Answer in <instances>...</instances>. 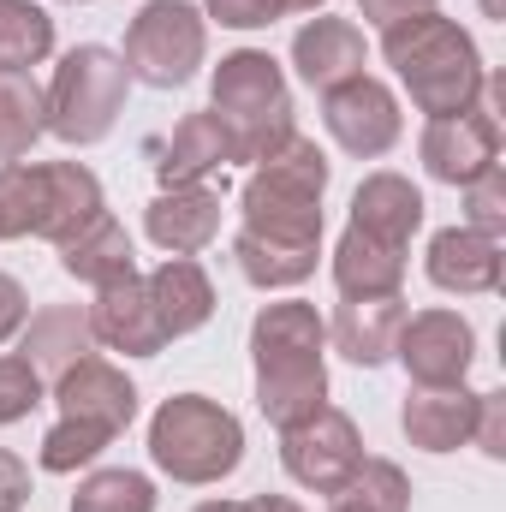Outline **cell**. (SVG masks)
Segmentation results:
<instances>
[{"instance_id":"cell-42","label":"cell","mask_w":506,"mask_h":512,"mask_svg":"<svg viewBox=\"0 0 506 512\" xmlns=\"http://www.w3.org/2000/svg\"><path fill=\"white\" fill-rule=\"evenodd\" d=\"M483 12H489V18H506V12H501V0H483Z\"/></svg>"},{"instance_id":"cell-30","label":"cell","mask_w":506,"mask_h":512,"mask_svg":"<svg viewBox=\"0 0 506 512\" xmlns=\"http://www.w3.org/2000/svg\"><path fill=\"white\" fill-rule=\"evenodd\" d=\"M155 483L143 471H90L78 483V495L66 501V512H155Z\"/></svg>"},{"instance_id":"cell-19","label":"cell","mask_w":506,"mask_h":512,"mask_svg":"<svg viewBox=\"0 0 506 512\" xmlns=\"http://www.w3.org/2000/svg\"><path fill=\"white\" fill-rule=\"evenodd\" d=\"M143 286H149V304H155V322H161L167 346L185 340V334H197V328H209V316H215V280H209V268L197 256L155 262L143 274Z\"/></svg>"},{"instance_id":"cell-17","label":"cell","mask_w":506,"mask_h":512,"mask_svg":"<svg viewBox=\"0 0 506 512\" xmlns=\"http://www.w3.org/2000/svg\"><path fill=\"white\" fill-rule=\"evenodd\" d=\"M423 274H429V286H441V292H453V298L501 292V274H506L501 239H483V233H471V227H441V233L429 239Z\"/></svg>"},{"instance_id":"cell-28","label":"cell","mask_w":506,"mask_h":512,"mask_svg":"<svg viewBox=\"0 0 506 512\" xmlns=\"http://www.w3.org/2000/svg\"><path fill=\"white\" fill-rule=\"evenodd\" d=\"M54 54V18L36 0H0V72H30Z\"/></svg>"},{"instance_id":"cell-29","label":"cell","mask_w":506,"mask_h":512,"mask_svg":"<svg viewBox=\"0 0 506 512\" xmlns=\"http://www.w3.org/2000/svg\"><path fill=\"white\" fill-rule=\"evenodd\" d=\"M328 512H411V477L393 459H364L358 477L328 495Z\"/></svg>"},{"instance_id":"cell-40","label":"cell","mask_w":506,"mask_h":512,"mask_svg":"<svg viewBox=\"0 0 506 512\" xmlns=\"http://www.w3.org/2000/svg\"><path fill=\"white\" fill-rule=\"evenodd\" d=\"M191 512H251L245 501H203V507H191Z\"/></svg>"},{"instance_id":"cell-10","label":"cell","mask_w":506,"mask_h":512,"mask_svg":"<svg viewBox=\"0 0 506 512\" xmlns=\"http://www.w3.org/2000/svg\"><path fill=\"white\" fill-rule=\"evenodd\" d=\"M322 126L352 161H381L405 137V114H399V96L364 72V78L322 90Z\"/></svg>"},{"instance_id":"cell-44","label":"cell","mask_w":506,"mask_h":512,"mask_svg":"<svg viewBox=\"0 0 506 512\" xmlns=\"http://www.w3.org/2000/svg\"><path fill=\"white\" fill-rule=\"evenodd\" d=\"M0 239H6V233H0Z\"/></svg>"},{"instance_id":"cell-26","label":"cell","mask_w":506,"mask_h":512,"mask_svg":"<svg viewBox=\"0 0 506 512\" xmlns=\"http://www.w3.org/2000/svg\"><path fill=\"white\" fill-rule=\"evenodd\" d=\"M60 268H66L72 280H84V286H114V280L137 274V245H131L126 227L102 209L90 227H78V233L60 245Z\"/></svg>"},{"instance_id":"cell-38","label":"cell","mask_w":506,"mask_h":512,"mask_svg":"<svg viewBox=\"0 0 506 512\" xmlns=\"http://www.w3.org/2000/svg\"><path fill=\"white\" fill-rule=\"evenodd\" d=\"M30 501V465L0 447V512H24Z\"/></svg>"},{"instance_id":"cell-34","label":"cell","mask_w":506,"mask_h":512,"mask_svg":"<svg viewBox=\"0 0 506 512\" xmlns=\"http://www.w3.org/2000/svg\"><path fill=\"white\" fill-rule=\"evenodd\" d=\"M471 447H483V459H506V393L489 387L477 393V423H471Z\"/></svg>"},{"instance_id":"cell-35","label":"cell","mask_w":506,"mask_h":512,"mask_svg":"<svg viewBox=\"0 0 506 512\" xmlns=\"http://www.w3.org/2000/svg\"><path fill=\"white\" fill-rule=\"evenodd\" d=\"M286 12V0H203V18H215L221 30H268Z\"/></svg>"},{"instance_id":"cell-24","label":"cell","mask_w":506,"mask_h":512,"mask_svg":"<svg viewBox=\"0 0 506 512\" xmlns=\"http://www.w3.org/2000/svg\"><path fill=\"white\" fill-rule=\"evenodd\" d=\"M24 364L42 376V382H54V376H66L78 358H90L96 352V334H90V316L78 310V304H42V310H30V322H24Z\"/></svg>"},{"instance_id":"cell-12","label":"cell","mask_w":506,"mask_h":512,"mask_svg":"<svg viewBox=\"0 0 506 512\" xmlns=\"http://www.w3.org/2000/svg\"><path fill=\"white\" fill-rule=\"evenodd\" d=\"M417 161L435 185H471L489 167H501V114L495 108H471V114H447V120H423L417 131Z\"/></svg>"},{"instance_id":"cell-9","label":"cell","mask_w":506,"mask_h":512,"mask_svg":"<svg viewBox=\"0 0 506 512\" xmlns=\"http://www.w3.org/2000/svg\"><path fill=\"white\" fill-rule=\"evenodd\" d=\"M364 459H370V453H364V435H358V423H352L340 405H322L316 417L280 429V465H286V477H292L298 489H310V495H340V489L358 477Z\"/></svg>"},{"instance_id":"cell-8","label":"cell","mask_w":506,"mask_h":512,"mask_svg":"<svg viewBox=\"0 0 506 512\" xmlns=\"http://www.w3.org/2000/svg\"><path fill=\"white\" fill-rule=\"evenodd\" d=\"M126 72L131 84L179 90L209 60V18L197 0H143V12L126 24Z\"/></svg>"},{"instance_id":"cell-16","label":"cell","mask_w":506,"mask_h":512,"mask_svg":"<svg viewBox=\"0 0 506 512\" xmlns=\"http://www.w3.org/2000/svg\"><path fill=\"white\" fill-rule=\"evenodd\" d=\"M143 233L149 245L167 256H197L221 239V191L215 185H173L155 191V203L143 209Z\"/></svg>"},{"instance_id":"cell-7","label":"cell","mask_w":506,"mask_h":512,"mask_svg":"<svg viewBox=\"0 0 506 512\" xmlns=\"http://www.w3.org/2000/svg\"><path fill=\"white\" fill-rule=\"evenodd\" d=\"M126 90H131V72L114 48H102V42L66 48L54 78H48V90H42L48 131L60 143H72V149L102 143L108 131L120 126V114H126Z\"/></svg>"},{"instance_id":"cell-23","label":"cell","mask_w":506,"mask_h":512,"mask_svg":"<svg viewBox=\"0 0 506 512\" xmlns=\"http://www.w3.org/2000/svg\"><path fill=\"white\" fill-rule=\"evenodd\" d=\"M233 262L256 292H292L316 274L322 262V239H292V233H262V227H239L233 233Z\"/></svg>"},{"instance_id":"cell-32","label":"cell","mask_w":506,"mask_h":512,"mask_svg":"<svg viewBox=\"0 0 506 512\" xmlns=\"http://www.w3.org/2000/svg\"><path fill=\"white\" fill-rule=\"evenodd\" d=\"M459 191H465V221L459 227H471L483 239H506V173L501 167H489L483 179H471Z\"/></svg>"},{"instance_id":"cell-11","label":"cell","mask_w":506,"mask_h":512,"mask_svg":"<svg viewBox=\"0 0 506 512\" xmlns=\"http://www.w3.org/2000/svg\"><path fill=\"white\" fill-rule=\"evenodd\" d=\"M393 358L405 364L411 387H459L477 358V328L459 310H405Z\"/></svg>"},{"instance_id":"cell-27","label":"cell","mask_w":506,"mask_h":512,"mask_svg":"<svg viewBox=\"0 0 506 512\" xmlns=\"http://www.w3.org/2000/svg\"><path fill=\"white\" fill-rule=\"evenodd\" d=\"M48 137V102L30 72H0V161H24Z\"/></svg>"},{"instance_id":"cell-3","label":"cell","mask_w":506,"mask_h":512,"mask_svg":"<svg viewBox=\"0 0 506 512\" xmlns=\"http://www.w3.org/2000/svg\"><path fill=\"white\" fill-rule=\"evenodd\" d=\"M108 209L102 179L84 161H0V233L66 245Z\"/></svg>"},{"instance_id":"cell-2","label":"cell","mask_w":506,"mask_h":512,"mask_svg":"<svg viewBox=\"0 0 506 512\" xmlns=\"http://www.w3.org/2000/svg\"><path fill=\"white\" fill-rule=\"evenodd\" d=\"M381 60L393 66V78L405 84V96H411V108L423 120L471 114L489 96L483 48L447 12H423V18H405V24L381 30Z\"/></svg>"},{"instance_id":"cell-22","label":"cell","mask_w":506,"mask_h":512,"mask_svg":"<svg viewBox=\"0 0 506 512\" xmlns=\"http://www.w3.org/2000/svg\"><path fill=\"white\" fill-rule=\"evenodd\" d=\"M405 328V298H340L334 322H328V346L358 364V370H381L393 358V340Z\"/></svg>"},{"instance_id":"cell-31","label":"cell","mask_w":506,"mask_h":512,"mask_svg":"<svg viewBox=\"0 0 506 512\" xmlns=\"http://www.w3.org/2000/svg\"><path fill=\"white\" fill-rule=\"evenodd\" d=\"M108 441H114V435H102V429H90V423H72V417H60V423L42 435V447H36V465H42L48 477H78V471H90V465L108 453Z\"/></svg>"},{"instance_id":"cell-14","label":"cell","mask_w":506,"mask_h":512,"mask_svg":"<svg viewBox=\"0 0 506 512\" xmlns=\"http://www.w3.org/2000/svg\"><path fill=\"white\" fill-rule=\"evenodd\" d=\"M84 316H90L96 346H108V352H126V358H161L167 352V334L155 322L143 274H126L114 286H96V304H84Z\"/></svg>"},{"instance_id":"cell-39","label":"cell","mask_w":506,"mask_h":512,"mask_svg":"<svg viewBox=\"0 0 506 512\" xmlns=\"http://www.w3.org/2000/svg\"><path fill=\"white\" fill-rule=\"evenodd\" d=\"M245 507H251V512H304L298 501H292V495H251Z\"/></svg>"},{"instance_id":"cell-13","label":"cell","mask_w":506,"mask_h":512,"mask_svg":"<svg viewBox=\"0 0 506 512\" xmlns=\"http://www.w3.org/2000/svg\"><path fill=\"white\" fill-rule=\"evenodd\" d=\"M48 399L60 405V417H72V423H90V429H102V435H126L131 417H137V382H131L120 364H108V358H78L66 376H54L48 382Z\"/></svg>"},{"instance_id":"cell-25","label":"cell","mask_w":506,"mask_h":512,"mask_svg":"<svg viewBox=\"0 0 506 512\" xmlns=\"http://www.w3.org/2000/svg\"><path fill=\"white\" fill-rule=\"evenodd\" d=\"M328 274H334L340 298H393L405 286V251L381 245V239L358 233V227H346L334 256H328Z\"/></svg>"},{"instance_id":"cell-21","label":"cell","mask_w":506,"mask_h":512,"mask_svg":"<svg viewBox=\"0 0 506 512\" xmlns=\"http://www.w3.org/2000/svg\"><path fill=\"white\" fill-rule=\"evenodd\" d=\"M471 423H477V393L459 387H411L399 405V429L417 453H459L471 447Z\"/></svg>"},{"instance_id":"cell-37","label":"cell","mask_w":506,"mask_h":512,"mask_svg":"<svg viewBox=\"0 0 506 512\" xmlns=\"http://www.w3.org/2000/svg\"><path fill=\"white\" fill-rule=\"evenodd\" d=\"M24 322H30V292H24V280H18V274H6V268H0V346H6V340H18V334H24Z\"/></svg>"},{"instance_id":"cell-43","label":"cell","mask_w":506,"mask_h":512,"mask_svg":"<svg viewBox=\"0 0 506 512\" xmlns=\"http://www.w3.org/2000/svg\"><path fill=\"white\" fill-rule=\"evenodd\" d=\"M66 6H84V0H66Z\"/></svg>"},{"instance_id":"cell-15","label":"cell","mask_w":506,"mask_h":512,"mask_svg":"<svg viewBox=\"0 0 506 512\" xmlns=\"http://www.w3.org/2000/svg\"><path fill=\"white\" fill-rule=\"evenodd\" d=\"M227 161H233V137H227L215 108L185 114L179 126L155 143V179H161V191H173V185H209V179L227 173Z\"/></svg>"},{"instance_id":"cell-4","label":"cell","mask_w":506,"mask_h":512,"mask_svg":"<svg viewBox=\"0 0 506 512\" xmlns=\"http://www.w3.org/2000/svg\"><path fill=\"white\" fill-rule=\"evenodd\" d=\"M149 459L185 489L227 483L245 465V423L209 393H173L149 417Z\"/></svg>"},{"instance_id":"cell-5","label":"cell","mask_w":506,"mask_h":512,"mask_svg":"<svg viewBox=\"0 0 506 512\" xmlns=\"http://www.w3.org/2000/svg\"><path fill=\"white\" fill-rule=\"evenodd\" d=\"M209 108L221 114V126L233 137V161H251V167L298 131L292 84H286V72L268 48L221 54V66L209 72Z\"/></svg>"},{"instance_id":"cell-36","label":"cell","mask_w":506,"mask_h":512,"mask_svg":"<svg viewBox=\"0 0 506 512\" xmlns=\"http://www.w3.org/2000/svg\"><path fill=\"white\" fill-rule=\"evenodd\" d=\"M358 12H364V24L381 36V30H393V24H405V18L441 12V0H358Z\"/></svg>"},{"instance_id":"cell-1","label":"cell","mask_w":506,"mask_h":512,"mask_svg":"<svg viewBox=\"0 0 506 512\" xmlns=\"http://www.w3.org/2000/svg\"><path fill=\"white\" fill-rule=\"evenodd\" d=\"M256 411L274 429H292L328 405V322L304 298L262 304L251 322Z\"/></svg>"},{"instance_id":"cell-6","label":"cell","mask_w":506,"mask_h":512,"mask_svg":"<svg viewBox=\"0 0 506 512\" xmlns=\"http://www.w3.org/2000/svg\"><path fill=\"white\" fill-rule=\"evenodd\" d=\"M334 161L322 155L316 137L292 131L274 155H262L239 191L245 227L262 233H292V239H322V197H328Z\"/></svg>"},{"instance_id":"cell-33","label":"cell","mask_w":506,"mask_h":512,"mask_svg":"<svg viewBox=\"0 0 506 512\" xmlns=\"http://www.w3.org/2000/svg\"><path fill=\"white\" fill-rule=\"evenodd\" d=\"M42 399H48V382H42L18 352H6V358H0V429L24 423Z\"/></svg>"},{"instance_id":"cell-41","label":"cell","mask_w":506,"mask_h":512,"mask_svg":"<svg viewBox=\"0 0 506 512\" xmlns=\"http://www.w3.org/2000/svg\"><path fill=\"white\" fill-rule=\"evenodd\" d=\"M328 0H286V12H322Z\"/></svg>"},{"instance_id":"cell-18","label":"cell","mask_w":506,"mask_h":512,"mask_svg":"<svg viewBox=\"0 0 506 512\" xmlns=\"http://www.w3.org/2000/svg\"><path fill=\"white\" fill-rule=\"evenodd\" d=\"M364 66H370V42H364V30L352 18H310V24H298V36H292V72L316 96L334 90V84H346V78H364Z\"/></svg>"},{"instance_id":"cell-20","label":"cell","mask_w":506,"mask_h":512,"mask_svg":"<svg viewBox=\"0 0 506 512\" xmlns=\"http://www.w3.org/2000/svg\"><path fill=\"white\" fill-rule=\"evenodd\" d=\"M423 191L405 179V173H364L358 179V191H352V221L346 227H358V233H370L381 245H399V251H411V239L423 233Z\"/></svg>"}]
</instances>
